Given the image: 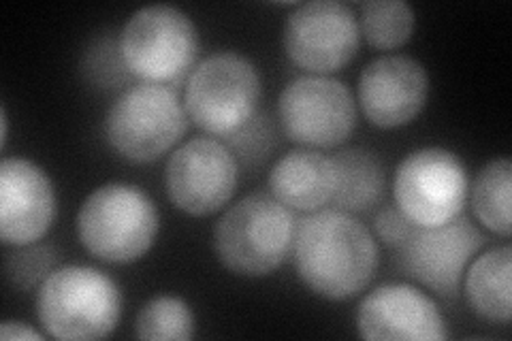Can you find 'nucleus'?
I'll return each instance as SVG.
<instances>
[{
    "mask_svg": "<svg viewBox=\"0 0 512 341\" xmlns=\"http://www.w3.org/2000/svg\"><path fill=\"white\" fill-rule=\"evenodd\" d=\"M293 261L299 280L329 301L357 297L378 269L374 233L352 214L320 209L297 224Z\"/></svg>",
    "mask_w": 512,
    "mask_h": 341,
    "instance_id": "obj_1",
    "label": "nucleus"
},
{
    "mask_svg": "<svg viewBox=\"0 0 512 341\" xmlns=\"http://www.w3.org/2000/svg\"><path fill=\"white\" fill-rule=\"evenodd\" d=\"M299 220L271 192L248 194L214 226L218 261L242 278H265L293 254Z\"/></svg>",
    "mask_w": 512,
    "mask_h": 341,
    "instance_id": "obj_2",
    "label": "nucleus"
},
{
    "mask_svg": "<svg viewBox=\"0 0 512 341\" xmlns=\"http://www.w3.org/2000/svg\"><path fill=\"white\" fill-rule=\"evenodd\" d=\"M45 335L62 341H94L116 331L122 292L107 273L84 265L56 267L37 292Z\"/></svg>",
    "mask_w": 512,
    "mask_h": 341,
    "instance_id": "obj_3",
    "label": "nucleus"
},
{
    "mask_svg": "<svg viewBox=\"0 0 512 341\" xmlns=\"http://www.w3.org/2000/svg\"><path fill=\"white\" fill-rule=\"evenodd\" d=\"M158 229V207L131 184L111 182L96 188L77 214L82 246L111 265H128L146 256L156 243Z\"/></svg>",
    "mask_w": 512,
    "mask_h": 341,
    "instance_id": "obj_4",
    "label": "nucleus"
},
{
    "mask_svg": "<svg viewBox=\"0 0 512 341\" xmlns=\"http://www.w3.org/2000/svg\"><path fill=\"white\" fill-rule=\"evenodd\" d=\"M261 94L259 69L246 56L218 52L192 69L184 109L207 135L231 137L259 113Z\"/></svg>",
    "mask_w": 512,
    "mask_h": 341,
    "instance_id": "obj_5",
    "label": "nucleus"
},
{
    "mask_svg": "<svg viewBox=\"0 0 512 341\" xmlns=\"http://www.w3.org/2000/svg\"><path fill=\"white\" fill-rule=\"evenodd\" d=\"M188 128L184 103L163 84H141L122 92L105 118L111 150L135 165H148L178 145Z\"/></svg>",
    "mask_w": 512,
    "mask_h": 341,
    "instance_id": "obj_6",
    "label": "nucleus"
},
{
    "mask_svg": "<svg viewBox=\"0 0 512 341\" xmlns=\"http://www.w3.org/2000/svg\"><path fill=\"white\" fill-rule=\"evenodd\" d=\"M120 50L133 77L146 84H173L199 56V30L182 9L150 5L135 11L124 24Z\"/></svg>",
    "mask_w": 512,
    "mask_h": 341,
    "instance_id": "obj_7",
    "label": "nucleus"
},
{
    "mask_svg": "<svg viewBox=\"0 0 512 341\" xmlns=\"http://www.w3.org/2000/svg\"><path fill=\"white\" fill-rule=\"evenodd\" d=\"M470 194L468 171L461 158L444 148L410 152L395 171L397 209L421 229L459 218Z\"/></svg>",
    "mask_w": 512,
    "mask_h": 341,
    "instance_id": "obj_8",
    "label": "nucleus"
},
{
    "mask_svg": "<svg viewBox=\"0 0 512 341\" xmlns=\"http://www.w3.org/2000/svg\"><path fill=\"white\" fill-rule=\"evenodd\" d=\"M278 118L291 141L308 150H331L355 131L357 101L340 79L303 75L282 90Z\"/></svg>",
    "mask_w": 512,
    "mask_h": 341,
    "instance_id": "obj_9",
    "label": "nucleus"
},
{
    "mask_svg": "<svg viewBox=\"0 0 512 341\" xmlns=\"http://www.w3.org/2000/svg\"><path fill=\"white\" fill-rule=\"evenodd\" d=\"M284 52L299 69L329 75L357 56L361 30L355 11L338 0L297 5L284 22Z\"/></svg>",
    "mask_w": 512,
    "mask_h": 341,
    "instance_id": "obj_10",
    "label": "nucleus"
},
{
    "mask_svg": "<svg viewBox=\"0 0 512 341\" xmlns=\"http://www.w3.org/2000/svg\"><path fill=\"white\" fill-rule=\"evenodd\" d=\"M485 246V233L461 214L431 229L414 226L410 237L397 248V265L414 282L451 299L459 295L468 265Z\"/></svg>",
    "mask_w": 512,
    "mask_h": 341,
    "instance_id": "obj_11",
    "label": "nucleus"
},
{
    "mask_svg": "<svg viewBox=\"0 0 512 341\" xmlns=\"http://www.w3.org/2000/svg\"><path fill=\"white\" fill-rule=\"evenodd\" d=\"M239 167L233 152L218 139L195 137L171 154L165 169L169 201L195 218L212 216L237 188Z\"/></svg>",
    "mask_w": 512,
    "mask_h": 341,
    "instance_id": "obj_12",
    "label": "nucleus"
},
{
    "mask_svg": "<svg viewBox=\"0 0 512 341\" xmlns=\"http://www.w3.org/2000/svg\"><path fill=\"white\" fill-rule=\"evenodd\" d=\"M56 188L47 173L26 158L0 162V239L9 248L39 243L56 222Z\"/></svg>",
    "mask_w": 512,
    "mask_h": 341,
    "instance_id": "obj_13",
    "label": "nucleus"
},
{
    "mask_svg": "<svg viewBox=\"0 0 512 341\" xmlns=\"http://www.w3.org/2000/svg\"><path fill=\"white\" fill-rule=\"evenodd\" d=\"M427 99L429 73L410 56H380L359 75V107L378 128H399L414 122Z\"/></svg>",
    "mask_w": 512,
    "mask_h": 341,
    "instance_id": "obj_14",
    "label": "nucleus"
},
{
    "mask_svg": "<svg viewBox=\"0 0 512 341\" xmlns=\"http://www.w3.org/2000/svg\"><path fill=\"white\" fill-rule=\"evenodd\" d=\"M357 331L370 341H442L446 320L434 299L410 284H382L357 312Z\"/></svg>",
    "mask_w": 512,
    "mask_h": 341,
    "instance_id": "obj_15",
    "label": "nucleus"
},
{
    "mask_svg": "<svg viewBox=\"0 0 512 341\" xmlns=\"http://www.w3.org/2000/svg\"><path fill=\"white\" fill-rule=\"evenodd\" d=\"M338 188V169L333 156L316 150H293L284 154L269 173V190L291 211L325 209Z\"/></svg>",
    "mask_w": 512,
    "mask_h": 341,
    "instance_id": "obj_16",
    "label": "nucleus"
},
{
    "mask_svg": "<svg viewBox=\"0 0 512 341\" xmlns=\"http://www.w3.org/2000/svg\"><path fill=\"white\" fill-rule=\"evenodd\" d=\"M463 290L480 318L508 324L512 314V248L498 246L476 256L463 275Z\"/></svg>",
    "mask_w": 512,
    "mask_h": 341,
    "instance_id": "obj_17",
    "label": "nucleus"
},
{
    "mask_svg": "<svg viewBox=\"0 0 512 341\" xmlns=\"http://www.w3.org/2000/svg\"><path fill=\"white\" fill-rule=\"evenodd\" d=\"M338 169V188H335V207L346 214H365L374 209L387 188V173L380 158L361 148H350L333 156Z\"/></svg>",
    "mask_w": 512,
    "mask_h": 341,
    "instance_id": "obj_18",
    "label": "nucleus"
},
{
    "mask_svg": "<svg viewBox=\"0 0 512 341\" xmlns=\"http://www.w3.org/2000/svg\"><path fill=\"white\" fill-rule=\"evenodd\" d=\"M472 211L478 222L487 231L510 237L512 216H510V201H512V162L508 158L491 160L483 167L470 188Z\"/></svg>",
    "mask_w": 512,
    "mask_h": 341,
    "instance_id": "obj_19",
    "label": "nucleus"
},
{
    "mask_svg": "<svg viewBox=\"0 0 512 341\" xmlns=\"http://www.w3.org/2000/svg\"><path fill=\"white\" fill-rule=\"evenodd\" d=\"M414 9L402 0H370L361 5V37L376 50H397L412 39Z\"/></svg>",
    "mask_w": 512,
    "mask_h": 341,
    "instance_id": "obj_20",
    "label": "nucleus"
},
{
    "mask_svg": "<svg viewBox=\"0 0 512 341\" xmlns=\"http://www.w3.org/2000/svg\"><path fill=\"white\" fill-rule=\"evenodd\" d=\"M195 329L192 307L180 297L150 299L135 318V335L148 341H188L195 337Z\"/></svg>",
    "mask_w": 512,
    "mask_h": 341,
    "instance_id": "obj_21",
    "label": "nucleus"
},
{
    "mask_svg": "<svg viewBox=\"0 0 512 341\" xmlns=\"http://www.w3.org/2000/svg\"><path fill=\"white\" fill-rule=\"evenodd\" d=\"M58 252L52 246H39V243H30V246L15 248V252L7 254L5 258V273L7 280L24 292L41 286L50 273L56 269Z\"/></svg>",
    "mask_w": 512,
    "mask_h": 341,
    "instance_id": "obj_22",
    "label": "nucleus"
},
{
    "mask_svg": "<svg viewBox=\"0 0 512 341\" xmlns=\"http://www.w3.org/2000/svg\"><path fill=\"white\" fill-rule=\"evenodd\" d=\"M84 71L96 84L107 88H114L128 77H133L124 64L120 39L94 41L84 56Z\"/></svg>",
    "mask_w": 512,
    "mask_h": 341,
    "instance_id": "obj_23",
    "label": "nucleus"
},
{
    "mask_svg": "<svg viewBox=\"0 0 512 341\" xmlns=\"http://www.w3.org/2000/svg\"><path fill=\"white\" fill-rule=\"evenodd\" d=\"M271 126L263 113H256V116L231 137H227V148L233 152V156L242 160H254L256 156H267V150L271 145Z\"/></svg>",
    "mask_w": 512,
    "mask_h": 341,
    "instance_id": "obj_24",
    "label": "nucleus"
},
{
    "mask_svg": "<svg viewBox=\"0 0 512 341\" xmlns=\"http://www.w3.org/2000/svg\"><path fill=\"white\" fill-rule=\"evenodd\" d=\"M412 231H414V224L397 209V205L382 207L374 218V233L378 235V239H382L387 246L395 250L402 246Z\"/></svg>",
    "mask_w": 512,
    "mask_h": 341,
    "instance_id": "obj_25",
    "label": "nucleus"
},
{
    "mask_svg": "<svg viewBox=\"0 0 512 341\" xmlns=\"http://www.w3.org/2000/svg\"><path fill=\"white\" fill-rule=\"evenodd\" d=\"M0 339L5 341H43L45 335L39 333L37 329H32L30 324L20 322V320H5L0 324Z\"/></svg>",
    "mask_w": 512,
    "mask_h": 341,
    "instance_id": "obj_26",
    "label": "nucleus"
},
{
    "mask_svg": "<svg viewBox=\"0 0 512 341\" xmlns=\"http://www.w3.org/2000/svg\"><path fill=\"white\" fill-rule=\"evenodd\" d=\"M0 124H3V137H0V145L7 148V139H9V118H7V109L3 107V113H0Z\"/></svg>",
    "mask_w": 512,
    "mask_h": 341,
    "instance_id": "obj_27",
    "label": "nucleus"
}]
</instances>
